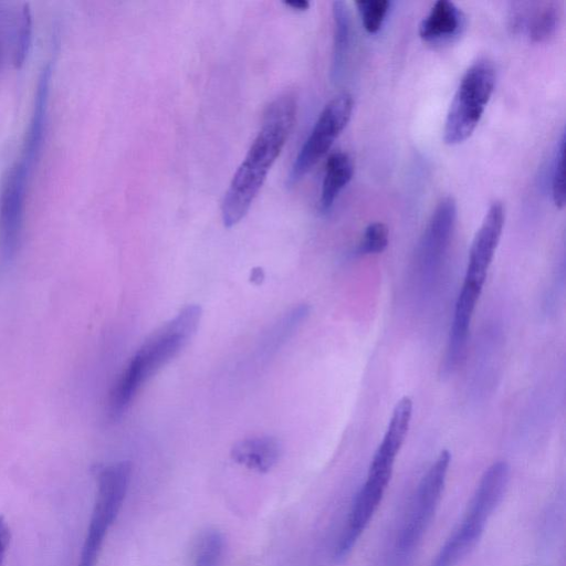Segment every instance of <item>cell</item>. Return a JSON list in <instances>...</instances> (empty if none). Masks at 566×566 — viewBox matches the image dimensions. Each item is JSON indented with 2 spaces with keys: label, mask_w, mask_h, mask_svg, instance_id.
<instances>
[{
  "label": "cell",
  "mask_w": 566,
  "mask_h": 566,
  "mask_svg": "<svg viewBox=\"0 0 566 566\" xmlns=\"http://www.w3.org/2000/svg\"><path fill=\"white\" fill-rule=\"evenodd\" d=\"M295 116L296 103L291 94L277 97L268 106L261 128L223 197L221 216L224 227L235 226L249 211L286 143Z\"/></svg>",
  "instance_id": "cell-1"
},
{
  "label": "cell",
  "mask_w": 566,
  "mask_h": 566,
  "mask_svg": "<svg viewBox=\"0 0 566 566\" xmlns=\"http://www.w3.org/2000/svg\"><path fill=\"white\" fill-rule=\"evenodd\" d=\"M200 317V306L187 305L145 340L111 391L108 405L113 417L120 416L143 384L178 355L196 333Z\"/></svg>",
  "instance_id": "cell-2"
},
{
  "label": "cell",
  "mask_w": 566,
  "mask_h": 566,
  "mask_svg": "<svg viewBox=\"0 0 566 566\" xmlns=\"http://www.w3.org/2000/svg\"><path fill=\"white\" fill-rule=\"evenodd\" d=\"M451 454L442 450L420 479L381 566H409L430 527L444 490Z\"/></svg>",
  "instance_id": "cell-3"
},
{
  "label": "cell",
  "mask_w": 566,
  "mask_h": 566,
  "mask_svg": "<svg viewBox=\"0 0 566 566\" xmlns=\"http://www.w3.org/2000/svg\"><path fill=\"white\" fill-rule=\"evenodd\" d=\"M510 481V467L496 461L482 474L458 526L430 566H457L481 539L489 520L500 505Z\"/></svg>",
  "instance_id": "cell-4"
},
{
  "label": "cell",
  "mask_w": 566,
  "mask_h": 566,
  "mask_svg": "<svg viewBox=\"0 0 566 566\" xmlns=\"http://www.w3.org/2000/svg\"><path fill=\"white\" fill-rule=\"evenodd\" d=\"M495 70L488 60L474 62L463 74L450 104L443 128V140L458 145L476 128L493 94Z\"/></svg>",
  "instance_id": "cell-5"
},
{
  "label": "cell",
  "mask_w": 566,
  "mask_h": 566,
  "mask_svg": "<svg viewBox=\"0 0 566 566\" xmlns=\"http://www.w3.org/2000/svg\"><path fill=\"white\" fill-rule=\"evenodd\" d=\"M132 464L120 461L99 470L95 503L77 566H95L109 526L126 496Z\"/></svg>",
  "instance_id": "cell-6"
},
{
  "label": "cell",
  "mask_w": 566,
  "mask_h": 566,
  "mask_svg": "<svg viewBox=\"0 0 566 566\" xmlns=\"http://www.w3.org/2000/svg\"><path fill=\"white\" fill-rule=\"evenodd\" d=\"M457 220L452 197L441 199L420 239L415 264V281L422 296L434 287L443 268Z\"/></svg>",
  "instance_id": "cell-7"
},
{
  "label": "cell",
  "mask_w": 566,
  "mask_h": 566,
  "mask_svg": "<svg viewBox=\"0 0 566 566\" xmlns=\"http://www.w3.org/2000/svg\"><path fill=\"white\" fill-rule=\"evenodd\" d=\"M353 105V98L346 92L336 95L325 105L294 160L289 185L301 180L329 150L348 124Z\"/></svg>",
  "instance_id": "cell-8"
},
{
  "label": "cell",
  "mask_w": 566,
  "mask_h": 566,
  "mask_svg": "<svg viewBox=\"0 0 566 566\" xmlns=\"http://www.w3.org/2000/svg\"><path fill=\"white\" fill-rule=\"evenodd\" d=\"M33 160L21 154L7 171L0 189V255L13 258L19 247L27 198V187Z\"/></svg>",
  "instance_id": "cell-9"
},
{
  "label": "cell",
  "mask_w": 566,
  "mask_h": 566,
  "mask_svg": "<svg viewBox=\"0 0 566 566\" xmlns=\"http://www.w3.org/2000/svg\"><path fill=\"white\" fill-rule=\"evenodd\" d=\"M463 27V14L451 1L439 0L419 24V35L427 43H441L458 35Z\"/></svg>",
  "instance_id": "cell-10"
},
{
  "label": "cell",
  "mask_w": 566,
  "mask_h": 566,
  "mask_svg": "<svg viewBox=\"0 0 566 566\" xmlns=\"http://www.w3.org/2000/svg\"><path fill=\"white\" fill-rule=\"evenodd\" d=\"M230 455L249 470L266 473L277 463L281 444L272 437L247 438L233 444Z\"/></svg>",
  "instance_id": "cell-11"
},
{
  "label": "cell",
  "mask_w": 566,
  "mask_h": 566,
  "mask_svg": "<svg viewBox=\"0 0 566 566\" xmlns=\"http://www.w3.org/2000/svg\"><path fill=\"white\" fill-rule=\"evenodd\" d=\"M518 10L511 18L512 27L525 30L533 42L547 41L556 31L560 18V9L556 2L537 3L534 9Z\"/></svg>",
  "instance_id": "cell-12"
},
{
  "label": "cell",
  "mask_w": 566,
  "mask_h": 566,
  "mask_svg": "<svg viewBox=\"0 0 566 566\" xmlns=\"http://www.w3.org/2000/svg\"><path fill=\"white\" fill-rule=\"evenodd\" d=\"M353 175L354 163L348 154L336 151L328 157L319 199V209L323 212L331 209L339 192L353 178Z\"/></svg>",
  "instance_id": "cell-13"
},
{
  "label": "cell",
  "mask_w": 566,
  "mask_h": 566,
  "mask_svg": "<svg viewBox=\"0 0 566 566\" xmlns=\"http://www.w3.org/2000/svg\"><path fill=\"white\" fill-rule=\"evenodd\" d=\"M333 56H332V78L337 81L344 72L352 40L350 14L346 2H333Z\"/></svg>",
  "instance_id": "cell-14"
},
{
  "label": "cell",
  "mask_w": 566,
  "mask_h": 566,
  "mask_svg": "<svg viewBox=\"0 0 566 566\" xmlns=\"http://www.w3.org/2000/svg\"><path fill=\"white\" fill-rule=\"evenodd\" d=\"M308 313L310 307L306 304H301L281 317L263 339L261 353L269 356L277 350L308 316Z\"/></svg>",
  "instance_id": "cell-15"
},
{
  "label": "cell",
  "mask_w": 566,
  "mask_h": 566,
  "mask_svg": "<svg viewBox=\"0 0 566 566\" xmlns=\"http://www.w3.org/2000/svg\"><path fill=\"white\" fill-rule=\"evenodd\" d=\"M224 553V537L218 530L202 531L196 537L191 560L193 566H219Z\"/></svg>",
  "instance_id": "cell-16"
},
{
  "label": "cell",
  "mask_w": 566,
  "mask_h": 566,
  "mask_svg": "<svg viewBox=\"0 0 566 566\" xmlns=\"http://www.w3.org/2000/svg\"><path fill=\"white\" fill-rule=\"evenodd\" d=\"M389 4L387 0L356 1L363 25L368 33H376L381 28Z\"/></svg>",
  "instance_id": "cell-17"
},
{
  "label": "cell",
  "mask_w": 566,
  "mask_h": 566,
  "mask_svg": "<svg viewBox=\"0 0 566 566\" xmlns=\"http://www.w3.org/2000/svg\"><path fill=\"white\" fill-rule=\"evenodd\" d=\"M565 135L559 139L552 170V197L554 205L562 209L565 206Z\"/></svg>",
  "instance_id": "cell-18"
},
{
  "label": "cell",
  "mask_w": 566,
  "mask_h": 566,
  "mask_svg": "<svg viewBox=\"0 0 566 566\" xmlns=\"http://www.w3.org/2000/svg\"><path fill=\"white\" fill-rule=\"evenodd\" d=\"M388 245V228L382 222H373L364 231L357 248L360 254H377Z\"/></svg>",
  "instance_id": "cell-19"
},
{
  "label": "cell",
  "mask_w": 566,
  "mask_h": 566,
  "mask_svg": "<svg viewBox=\"0 0 566 566\" xmlns=\"http://www.w3.org/2000/svg\"><path fill=\"white\" fill-rule=\"evenodd\" d=\"M10 528L7 521L0 515V566L3 565L6 553L10 543Z\"/></svg>",
  "instance_id": "cell-20"
},
{
  "label": "cell",
  "mask_w": 566,
  "mask_h": 566,
  "mask_svg": "<svg viewBox=\"0 0 566 566\" xmlns=\"http://www.w3.org/2000/svg\"><path fill=\"white\" fill-rule=\"evenodd\" d=\"M283 3L295 11H305L310 7V2L306 0L284 1Z\"/></svg>",
  "instance_id": "cell-21"
}]
</instances>
